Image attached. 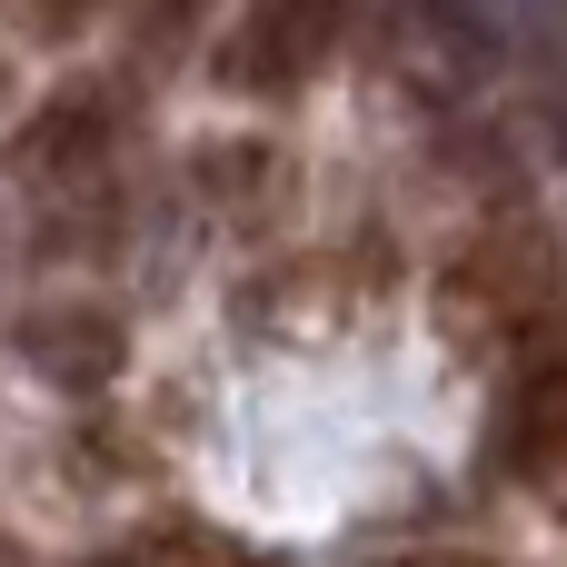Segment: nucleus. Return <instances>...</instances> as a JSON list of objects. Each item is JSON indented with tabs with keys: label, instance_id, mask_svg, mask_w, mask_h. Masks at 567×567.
Returning <instances> with one entry per match:
<instances>
[{
	"label": "nucleus",
	"instance_id": "1",
	"mask_svg": "<svg viewBox=\"0 0 567 567\" xmlns=\"http://www.w3.org/2000/svg\"><path fill=\"white\" fill-rule=\"evenodd\" d=\"M339 40H349V0H249L209 50V80L239 100H289L339 60Z\"/></svg>",
	"mask_w": 567,
	"mask_h": 567
},
{
	"label": "nucleus",
	"instance_id": "2",
	"mask_svg": "<svg viewBox=\"0 0 567 567\" xmlns=\"http://www.w3.org/2000/svg\"><path fill=\"white\" fill-rule=\"evenodd\" d=\"M0 339H10V359H20L30 379H50V389H70V399H90V389H110V379L130 369V329H120L110 309H90V299H20V309L0 319Z\"/></svg>",
	"mask_w": 567,
	"mask_h": 567
},
{
	"label": "nucleus",
	"instance_id": "3",
	"mask_svg": "<svg viewBox=\"0 0 567 567\" xmlns=\"http://www.w3.org/2000/svg\"><path fill=\"white\" fill-rule=\"evenodd\" d=\"M110 130H120V110H110V90H50L30 120H20V140H10V179L20 189H90L100 169H110Z\"/></svg>",
	"mask_w": 567,
	"mask_h": 567
},
{
	"label": "nucleus",
	"instance_id": "4",
	"mask_svg": "<svg viewBox=\"0 0 567 567\" xmlns=\"http://www.w3.org/2000/svg\"><path fill=\"white\" fill-rule=\"evenodd\" d=\"M498 458L518 478H558L567 468V369L558 359H528L508 409H498Z\"/></svg>",
	"mask_w": 567,
	"mask_h": 567
},
{
	"label": "nucleus",
	"instance_id": "5",
	"mask_svg": "<svg viewBox=\"0 0 567 567\" xmlns=\"http://www.w3.org/2000/svg\"><path fill=\"white\" fill-rule=\"evenodd\" d=\"M140 567H239V548H219L209 528H189V518H169L150 548H140Z\"/></svg>",
	"mask_w": 567,
	"mask_h": 567
},
{
	"label": "nucleus",
	"instance_id": "6",
	"mask_svg": "<svg viewBox=\"0 0 567 567\" xmlns=\"http://www.w3.org/2000/svg\"><path fill=\"white\" fill-rule=\"evenodd\" d=\"M209 10H219V0H140V40L169 60V50H189V40H199V20H209Z\"/></svg>",
	"mask_w": 567,
	"mask_h": 567
},
{
	"label": "nucleus",
	"instance_id": "7",
	"mask_svg": "<svg viewBox=\"0 0 567 567\" xmlns=\"http://www.w3.org/2000/svg\"><path fill=\"white\" fill-rule=\"evenodd\" d=\"M10 10H20V20H30L40 40H70V30H80V20H90L100 0H10Z\"/></svg>",
	"mask_w": 567,
	"mask_h": 567
},
{
	"label": "nucleus",
	"instance_id": "8",
	"mask_svg": "<svg viewBox=\"0 0 567 567\" xmlns=\"http://www.w3.org/2000/svg\"><path fill=\"white\" fill-rule=\"evenodd\" d=\"M409 567H498V558H468V548H429V558H409Z\"/></svg>",
	"mask_w": 567,
	"mask_h": 567
},
{
	"label": "nucleus",
	"instance_id": "9",
	"mask_svg": "<svg viewBox=\"0 0 567 567\" xmlns=\"http://www.w3.org/2000/svg\"><path fill=\"white\" fill-rule=\"evenodd\" d=\"M0 110H10V60H0Z\"/></svg>",
	"mask_w": 567,
	"mask_h": 567
},
{
	"label": "nucleus",
	"instance_id": "10",
	"mask_svg": "<svg viewBox=\"0 0 567 567\" xmlns=\"http://www.w3.org/2000/svg\"><path fill=\"white\" fill-rule=\"evenodd\" d=\"M90 567H140V558H90Z\"/></svg>",
	"mask_w": 567,
	"mask_h": 567
},
{
	"label": "nucleus",
	"instance_id": "11",
	"mask_svg": "<svg viewBox=\"0 0 567 567\" xmlns=\"http://www.w3.org/2000/svg\"><path fill=\"white\" fill-rule=\"evenodd\" d=\"M0 567H10V548H0Z\"/></svg>",
	"mask_w": 567,
	"mask_h": 567
}]
</instances>
